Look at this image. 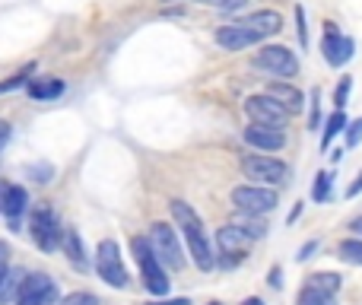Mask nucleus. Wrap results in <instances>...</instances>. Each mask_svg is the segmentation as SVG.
<instances>
[{"instance_id":"nucleus-1","label":"nucleus","mask_w":362,"mask_h":305,"mask_svg":"<svg viewBox=\"0 0 362 305\" xmlns=\"http://www.w3.org/2000/svg\"><path fill=\"white\" fill-rule=\"evenodd\" d=\"M169 207H172V219H175V226L181 229V238L187 242V251H191L197 270H213L216 258H213V248H210V242H206V232H204L200 217L185 204V200H172Z\"/></svg>"},{"instance_id":"nucleus-2","label":"nucleus","mask_w":362,"mask_h":305,"mask_svg":"<svg viewBox=\"0 0 362 305\" xmlns=\"http://www.w3.org/2000/svg\"><path fill=\"white\" fill-rule=\"evenodd\" d=\"M131 251H134V261H137L140 274H144L146 293H153V296H165V293H169V274H165V264L159 261V255L153 251L150 238L134 236L131 238Z\"/></svg>"},{"instance_id":"nucleus-3","label":"nucleus","mask_w":362,"mask_h":305,"mask_svg":"<svg viewBox=\"0 0 362 305\" xmlns=\"http://www.w3.org/2000/svg\"><path fill=\"white\" fill-rule=\"evenodd\" d=\"M232 204L238 213H255V217H267L270 210H276V191L267 185H238L232 188Z\"/></svg>"},{"instance_id":"nucleus-4","label":"nucleus","mask_w":362,"mask_h":305,"mask_svg":"<svg viewBox=\"0 0 362 305\" xmlns=\"http://www.w3.org/2000/svg\"><path fill=\"white\" fill-rule=\"evenodd\" d=\"M251 242L255 238L248 236V232L242 229V226H223V229L216 232V248H219V267H235V264L245 261V255H248Z\"/></svg>"},{"instance_id":"nucleus-5","label":"nucleus","mask_w":362,"mask_h":305,"mask_svg":"<svg viewBox=\"0 0 362 305\" xmlns=\"http://www.w3.org/2000/svg\"><path fill=\"white\" fill-rule=\"evenodd\" d=\"M95 270H99L102 280L115 289H124L127 283H131L127 267L121 264V248H118V242H112V238L99 242V248H95Z\"/></svg>"},{"instance_id":"nucleus-6","label":"nucleus","mask_w":362,"mask_h":305,"mask_svg":"<svg viewBox=\"0 0 362 305\" xmlns=\"http://www.w3.org/2000/svg\"><path fill=\"white\" fill-rule=\"evenodd\" d=\"M150 245L153 251L159 255V261L172 270H181L185 267V251H181V238L178 232L172 229L169 223H153L150 226Z\"/></svg>"},{"instance_id":"nucleus-7","label":"nucleus","mask_w":362,"mask_h":305,"mask_svg":"<svg viewBox=\"0 0 362 305\" xmlns=\"http://www.w3.org/2000/svg\"><path fill=\"white\" fill-rule=\"evenodd\" d=\"M242 172L245 178L257 181V185H283L289 178V166L283 159H274V156H245L242 159Z\"/></svg>"},{"instance_id":"nucleus-8","label":"nucleus","mask_w":362,"mask_h":305,"mask_svg":"<svg viewBox=\"0 0 362 305\" xmlns=\"http://www.w3.org/2000/svg\"><path fill=\"white\" fill-rule=\"evenodd\" d=\"M29 232H32V242H35L42 251H54L64 238V229H61V223H57V213L51 210V207H38V210H32Z\"/></svg>"},{"instance_id":"nucleus-9","label":"nucleus","mask_w":362,"mask_h":305,"mask_svg":"<svg viewBox=\"0 0 362 305\" xmlns=\"http://www.w3.org/2000/svg\"><path fill=\"white\" fill-rule=\"evenodd\" d=\"M255 67L267 70L274 76H296L299 74V57L286 48V45H264L255 54Z\"/></svg>"},{"instance_id":"nucleus-10","label":"nucleus","mask_w":362,"mask_h":305,"mask_svg":"<svg viewBox=\"0 0 362 305\" xmlns=\"http://www.w3.org/2000/svg\"><path fill=\"white\" fill-rule=\"evenodd\" d=\"M245 115H248L255 125H267V127H283L289 121V108H283L270 93L248 96V99H245Z\"/></svg>"},{"instance_id":"nucleus-11","label":"nucleus","mask_w":362,"mask_h":305,"mask_svg":"<svg viewBox=\"0 0 362 305\" xmlns=\"http://www.w3.org/2000/svg\"><path fill=\"white\" fill-rule=\"evenodd\" d=\"M16 305H57V283L45 274H29L19 283Z\"/></svg>"},{"instance_id":"nucleus-12","label":"nucleus","mask_w":362,"mask_h":305,"mask_svg":"<svg viewBox=\"0 0 362 305\" xmlns=\"http://www.w3.org/2000/svg\"><path fill=\"white\" fill-rule=\"evenodd\" d=\"M321 51H325V61L331 67H344L353 54H356V42L350 35H340L337 25L325 23V38H321Z\"/></svg>"},{"instance_id":"nucleus-13","label":"nucleus","mask_w":362,"mask_h":305,"mask_svg":"<svg viewBox=\"0 0 362 305\" xmlns=\"http://www.w3.org/2000/svg\"><path fill=\"white\" fill-rule=\"evenodd\" d=\"M25 207H29V191H25L23 185H13V181L0 178V213L10 219V226L19 223Z\"/></svg>"},{"instance_id":"nucleus-14","label":"nucleus","mask_w":362,"mask_h":305,"mask_svg":"<svg viewBox=\"0 0 362 305\" xmlns=\"http://www.w3.org/2000/svg\"><path fill=\"white\" fill-rule=\"evenodd\" d=\"M245 144L255 146V150H264V153H274V150H283L286 146V134L283 127H267V125H251L245 127Z\"/></svg>"},{"instance_id":"nucleus-15","label":"nucleus","mask_w":362,"mask_h":305,"mask_svg":"<svg viewBox=\"0 0 362 305\" xmlns=\"http://www.w3.org/2000/svg\"><path fill=\"white\" fill-rule=\"evenodd\" d=\"M216 45L223 51H242L248 48V45L261 42V35H257L255 29H251L248 23H235V25H223V29H216Z\"/></svg>"},{"instance_id":"nucleus-16","label":"nucleus","mask_w":362,"mask_h":305,"mask_svg":"<svg viewBox=\"0 0 362 305\" xmlns=\"http://www.w3.org/2000/svg\"><path fill=\"white\" fill-rule=\"evenodd\" d=\"M267 93L274 96V99L280 102L283 108H289V115H299L302 105H305V96H302V89H296L293 83H286V80L267 83Z\"/></svg>"},{"instance_id":"nucleus-17","label":"nucleus","mask_w":362,"mask_h":305,"mask_svg":"<svg viewBox=\"0 0 362 305\" xmlns=\"http://www.w3.org/2000/svg\"><path fill=\"white\" fill-rule=\"evenodd\" d=\"M242 23H248L261 38H270L283 29V16L276 10H255V13H248V19H242Z\"/></svg>"},{"instance_id":"nucleus-18","label":"nucleus","mask_w":362,"mask_h":305,"mask_svg":"<svg viewBox=\"0 0 362 305\" xmlns=\"http://www.w3.org/2000/svg\"><path fill=\"white\" fill-rule=\"evenodd\" d=\"M61 245H64V255H67V261L74 264L76 270H86V267H89L86 251H83V238H80V232H76V229H64Z\"/></svg>"},{"instance_id":"nucleus-19","label":"nucleus","mask_w":362,"mask_h":305,"mask_svg":"<svg viewBox=\"0 0 362 305\" xmlns=\"http://www.w3.org/2000/svg\"><path fill=\"white\" fill-rule=\"evenodd\" d=\"M346 115H344V108H334V115L327 118V125H325V134H321V150H327L331 146V140L337 137V134H344L346 131Z\"/></svg>"},{"instance_id":"nucleus-20","label":"nucleus","mask_w":362,"mask_h":305,"mask_svg":"<svg viewBox=\"0 0 362 305\" xmlns=\"http://www.w3.org/2000/svg\"><path fill=\"white\" fill-rule=\"evenodd\" d=\"M64 93V83L61 80H38V83H29V96L32 99H57Z\"/></svg>"},{"instance_id":"nucleus-21","label":"nucleus","mask_w":362,"mask_h":305,"mask_svg":"<svg viewBox=\"0 0 362 305\" xmlns=\"http://www.w3.org/2000/svg\"><path fill=\"white\" fill-rule=\"evenodd\" d=\"M296 305H337L334 293H325V289H315V287H305L299 293V302Z\"/></svg>"},{"instance_id":"nucleus-22","label":"nucleus","mask_w":362,"mask_h":305,"mask_svg":"<svg viewBox=\"0 0 362 305\" xmlns=\"http://www.w3.org/2000/svg\"><path fill=\"white\" fill-rule=\"evenodd\" d=\"M331 185H334V175L331 172H318L315 175V185H312V200L315 204H325L331 197Z\"/></svg>"},{"instance_id":"nucleus-23","label":"nucleus","mask_w":362,"mask_h":305,"mask_svg":"<svg viewBox=\"0 0 362 305\" xmlns=\"http://www.w3.org/2000/svg\"><path fill=\"white\" fill-rule=\"evenodd\" d=\"M235 226H242V229L248 232L251 238H264V236H267V226H264V219L255 217V213H242V217L235 219Z\"/></svg>"},{"instance_id":"nucleus-24","label":"nucleus","mask_w":362,"mask_h":305,"mask_svg":"<svg viewBox=\"0 0 362 305\" xmlns=\"http://www.w3.org/2000/svg\"><path fill=\"white\" fill-rule=\"evenodd\" d=\"M340 280H344V277H340V274H312V277H308V283H305V287L325 289V293H334V296H337Z\"/></svg>"},{"instance_id":"nucleus-25","label":"nucleus","mask_w":362,"mask_h":305,"mask_svg":"<svg viewBox=\"0 0 362 305\" xmlns=\"http://www.w3.org/2000/svg\"><path fill=\"white\" fill-rule=\"evenodd\" d=\"M337 251H340V258H344L346 264H359L362 267V236L359 238H344Z\"/></svg>"},{"instance_id":"nucleus-26","label":"nucleus","mask_w":362,"mask_h":305,"mask_svg":"<svg viewBox=\"0 0 362 305\" xmlns=\"http://www.w3.org/2000/svg\"><path fill=\"white\" fill-rule=\"evenodd\" d=\"M19 270H6V277H4V283H0V305H4L6 299H16V293H19Z\"/></svg>"},{"instance_id":"nucleus-27","label":"nucleus","mask_w":362,"mask_h":305,"mask_svg":"<svg viewBox=\"0 0 362 305\" xmlns=\"http://www.w3.org/2000/svg\"><path fill=\"white\" fill-rule=\"evenodd\" d=\"M25 175H29V178H35L38 185H48V181L54 178V166H48V162H35V166L25 168Z\"/></svg>"},{"instance_id":"nucleus-28","label":"nucleus","mask_w":362,"mask_h":305,"mask_svg":"<svg viewBox=\"0 0 362 305\" xmlns=\"http://www.w3.org/2000/svg\"><path fill=\"white\" fill-rule=\"evenodd\" d=\"M350 89H353V80H350V76H344V80L337 83V89H334V108H346Z\"/></svg>"},{"instance_id":"nucleus-29","label":"nucleus","mask_w":362,"mask_h":305,"mask_svg":"<svg viewBox=\"0 0 362 305\" xmlns=\"http://www.w3.org/2000/svg\"><path fill=\"white\" fill-rule=\"evenodd\" d=\"M57 305H99V296H93V293H70L67 299H61Z\"/></svg>"},{"instance_id":"nucleus-30","label":"nucleus","mask_w":362,"mask_h":305,"mask_svg":"<svg viewBox=\"0 0 362 305\" xmlns=\"http://www.w3.org/2000/svg\"><path fill=\"white\" fill-rule=\"evenodd\" d=\"M296 35H299V45L308 48V29H305V10L296 6Z\"/></svg>"},{"instance_id":"nucleus-31","label":"nucleus","mask_w":362,"mask_h":305,"mask_svg":"<svg viewBox=\"0 0 362 305\" xmlns=\"http://www.w3.org/2000/svg\"><path fill=\"white\" fill-rule=\"evenodd\" d=\"M344 134H346V146H359V144H362V118L350 121Z\"/></svg>"},{"instance_id":"nucleus-32","label":"nucleus","mask_w":362,"mask_h":305,"mask_svg":"<svg viewBox=\"0 0 362 305\" xmlns=\"http://www.w3.org/2000/svg\"><path fill=\"white\" fill-rule=\"evenodd\" d=\"M29 74H32V67H25L23 74H13V76H10V80H6V83H0V93H10V89L23 86V83L29 80Z\"/></svg>"},{"instance_id":"nucleus-33","label":"nucleus","mask_w":362,"mask_h":305,"mask_svg":"<svg viewBox=\"0 0 362 305\" xmlns=\"http://www.w3.org/2000/svg\"><path fill=\"white\" fill-rule=\"evenodd\" d=\"M197 4L216 6V10H238V6H245V4H248V0H197Z\"/></svg>"},{"instance_id":"nucleus-34","label":"nucleus","mask_w":362,"mask_h":305,"mask_svg":"<svg viewBox=\"0 0 362 305\" xmlns=\"http://www.w3.org/2000/svg\"><path fill=\"white\" fill-rule=\"evenodd\" d=\"M318 99H321V93H318V89H312V118H308V127H318V125H321V115H318Z\"/></svg>"},{"instance_id":"nucleus-35","label":"nucleus","mask_w":362,"mask_h":305,"mask_svg":"<svg viewBox=\"0 0 362 305\" xmlns=\"http://www.w3.org/2000/svg\"><path fill=\"white\" fill-rule=\"evenodd\" d=\"M315 251H318V242H315V238H312V242H305V245H302V251H299V255H296V258H299V261H308V258H312Z\"/></svg>"},{"instance_id":"nucleus-36","label":"nucleus","mask_w":362,"mask_h":305,"mask_svg":"<svg viewBox=\"0 0 362 305\" xmlns=\"http://www.w3.org/2000/svg\"><path fill=\"white\" fill-rule=\"evenodd\" d=\"M280 277H283V270H280V267H274V270H270V277H267V283H270L274 289H280V287H283Z\"/></svg>"},{"instance_id":"nucleus-37","label":"nucleus","mask_w":362,"mask_h":305,"mask_svg":"<svg viewBox=\"0 0 362 305\" xmlns=\"http://www.w3.org/2000/svg\"><path fill=\"white\" fill-rule=\"evenodd\" d=\"M356 194H362V172H359V178L346 188V197H356Z\"/></svg>"},{"instance_id":"nucleus-38","label":"nucleus","mask_w":362,"mask_h":305,"mask_svg":"<svg viewBox=\"0 0 362 305\" xmlns=\"http://www.w3.org/2000/svg\"><path fill=\"white\" fill-rule=\"evenodd\" d=\"M6 140H10V125H6V121H0V150H4Z\"/></svg>"},{"instance_id":"nucleus-39","label":"nucleus","mask_w":362,"mask_h":305,"mask_svg":"<svg viewBox=\"0 0 362 305\" xmlns=\"http://www.w3.org/2000/svg\"><path fill=\"white\" fill-rule=\"evenodd\" d=\"M150 305H191V299L181 296V299H165V302H150Z\"/></svg>"},{"instance_id":"nucleus-40","label":"nucleus","mask_w":362,"mask_h":305,"mask_svg":"<svg viewBox=\"0 0 362 305\" xmlns=\"http://www.w3.org/2000/svg\"><path fill=\"white\" fill-rule=\"evenodd\" d=\"M299 217H302V204H296V207H293V213H289V223H296Z\"/></svg>"},{"instance_id":"nucleus-41","label":"nucleus","mask_w":362,"mask_h":305,"mask_svg":"<svg viewBox=\"0 0 362 305\" xmlns=\"http://www.w3.org/2000/svg\"><path fill=\"white\" fill-rule=\"evenodd\" d=\"M350 229L356 232V236H362V217H356V219H353V223H350Z\"/></svg>"},{"instance_id":"nucleus-42","label":"nucleus","mask_w":362,"mask_h":305,"mask_svg":"<svg viewBox=\"0 0 362 305\" xmlns=\"http://www.w3.org/2000/svg\"><path fill=\"white\" fill-rule=\"evenodd\" d=\"M6 270H10V267H6V264H4V261H0V283H4V277H6Z\"/></svg>"},{"instance_id":"nucleus-43","label":"nucleus","mask_w":362,"mask_h":305,"mask_svg":"<svg viewBox=\"0 0 362 305\" xmlns=\"http://www.w3.org/2000/svg\"><path fill=\"white\" fill-rule=\"evenodd\" d=\"M242 305H264V302H261V299H257V296H255V299H245Z\"/></svg>"},{"instance_id":"nucleus-44","label":"nucleus","mask_w":362,"mask_h":305,"mask_svg":"<svg viewBox=\"0 0 362 305\" xmlns=\"http://www.w3.org/2000/svg\"><path fill=\"white\" fill-rule=\"evenodd\" d=\"M210 305H219V302H210Z\"/></svg>"}]
</instances>
